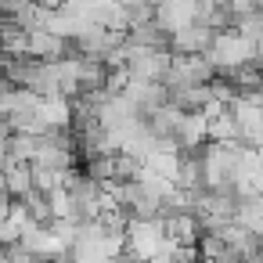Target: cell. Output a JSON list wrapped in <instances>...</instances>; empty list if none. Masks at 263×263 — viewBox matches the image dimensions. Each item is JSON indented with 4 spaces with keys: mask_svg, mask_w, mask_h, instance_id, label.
<instances>
[{
    "mask_svg": "<svg viewBox=\"0 0 263 263\" xmlns=\"http://www.w3.org/2000/svg\"><path fill=\"white\" fill-rule=\"evenodd\" d=\"M126 256H134L137 263H148L155 256H166L173 245L166 241V227L162 220H126Z\"/></svg>",
    "mask_w": 263,
    "mask_h": 263,
    "instance_id": "obj_1",
    "label": "cell"
},
{
    "mask_svg": "<svg viewBox=\"0 0 263 263\" xmlns=\"http://www.w3.org/2000/svg\"><path fill=\"white\" fill-rule=\"evenodd\" d=\"M202 58L213 65L216 76H227V72L249 65V62L256 58V47H252L249 40H241V36L231 29V33H216V36H213V47H209Z\"/></svg>",
    "mask_w": 263,
    "mask_h": 263,
    "instance_id": "obj_2",
    "label": "cell"
},
{
    "mask_svg": "<svg viewBox=\"0 0 263 263\" xmlns=\"http://www.w3.org/2000/svg\"><path fill=\"white\" fill-rule=\"evenodd\" d=\"M213 80H216V72H213V65L202 54H187V58L173 54L162 87H166V94H173V90H187V87H209Z\"/></svg>",
    "mask_w": 263,
    "mask_h": 263,
    "instance_id": "obj_3",
    "label": "cell"
},
{
    "mask_svg": "<svg viewBox=\"0 0 263 263\" xmlns=\"http://www.w3.org/2000/svg\"><path fill=\"white\" fill-rule=\"evenodd\" d=\"M134 47V44H130ZM170 62L173 54L170 51H144V47H134L130 62H126V72L134 80H144V83H162L166 72H170Z\"/></svg>",
    "mask_w": 263,
    "mask_h": 263,
    "instance_id": "obj_4",
    "label": "cell"
},
{
    "mask_svg": "<svg viewBox=\"0 0 263 263\" xmlns=\"http://www.w3.org/2000/svg\"><path fill=\"white\" fill-rule=\"evenodd\" d=\"M69 54H72V44L62 40V36H54V33H47V29L26 36V58H33V62H40V65L62 62V58H69Z\"/></svg>",
    "mask_w": 263,
    "mask_h": 263,
    "instance_id": "obj_5",
    "label": "cell"
},
{
    "mask_svg": "<svg viewBox=\"0 0 263 263\" xmlns=\"http://www.w3.org/2000/svg\"><path fill=\"white\" fill-rule=\"evenodd\" d=\"M152 11H155V26H159L166 36H173V33H180V29L195 26L191 0H162V4H155Z\"/></svg>",
    "mask_w": 263,
    "mask_h": 263,
    "instance_id": "obj_6",
    "label": "cell"
},
{
    "mask_svg": "<svg viewBox=\"0 0 263 263\" xmlns=\"http://www.w3.org/2000/svg\"><path fill=\"white\" fill-rule=\"evenodd\" d=\"M173 141L180 144V155H195L205 141H209V123L202 119V112H184L180 126L173 134Z\"/></svg>",
    "mask_w": 263,
    "mask_h": 263,
    "instance_id": "obj_7",
    "label": "cell"
},
{
    "mask_svg": "<svg viewBox=\"0 0 263 263\" xmlns=\"http://www.w3.org/2000/svg\"><path fill=\"white\" fill-rule=\"evenodd\" d=\"M209 47H213V33L205 26H187V29H180V33L170 36V54H177V58L205 54Z\"/></svg>",
    "mask_w": 263,
    "mask_h": 263,
    "instance_id": "obj_8",
    "label": "cell"
},
{
    "mask_svg": "<svg viewBox=\"0 0 263 263\" xmlns=\"http://www.w3.org/2000/svg\"><path fill=\"white\" fill-rule=\"evenodd\" d=\"M180 116H184V112H177L173 105H162V108H155V112L144 119V126H148L152 137H173L177 126H180Z\"/></svg>",
    "mask_w": 263,
    "mask_h": 263,
    "instance_id": "obj_9",
    "label": "cell"
},
{
    "mask_svg": "<svg viewBox=\"0 0 263 263\" xmlns=\"http://www.w3.org/2000/svg\"><path fill=\"white\" fill-rule=\"evenodd\" d=\"M4 191H8L15 202L26 198V195L33 191V170H29V166H18V162L8 166V170H4Z\"/></svg>",
    "mask_w": 263,
    "mask_h": 263,
    "instance_id": "obj_10",
    "label": "cell"
},
{
    "mask_svg": "<svg viewBox=\"0 0 263 263\" xmlns=\"http://www.w3.org/2000/svg\"><path fill=\"white\" fill-rule=\"evenodd\" d=\"M22 213H26V223H36V227H47L51 223V209H47V198L40 191H29L26 198H18Z\"/></svg>",
    "mask_w": 263,
    "mask_h": 263,
    "instance_id": "obj_11",
    "label": "cell"
},
{
    "mask_svg": "<svg viewBox=\"0 0 263 263\" xmlns=\"http://www.w3.org/2000/svg\"><path fill=\"white\" fill-rule=\"evenodd\" d=\"M33 0H0V18H18Z\"/></svg>",
    "mask_w": 263,
    "mask_h": 263,
    "instance_id": "obj_12",
    "label": "cell"
},
{
    "mask_svg": "<svg viewBox=\"0 0 263 263\" xmlns=\"http://www.w3.org/2000/svg\"><path fill=\"white\" fill-rule=\"evenodd\" d=\"M11 205H15V198H11L8 191H0V220H8V216H11Z\"/></svg>",
    "mask_w": 263,
    "mask_h": 263,
    "instance_id": "obj_13",
    "label": "cell"
},
{
    "mask_svg": "<svg viewBox=\"0 0 263 263\" xmlns=\"http://www.w3.org/2000/svg\"><path fill=\"white\" fill-rule=\"evenodd\" d=\"M36 8H44V11H62V4L65 0H33Z\"/></svg>",
    "mask_w": 263,
    "mask_h": 263,
    "instance_id": "obj_14",
    "label": "cell"
},
{
    "mask_svg": "<svg viewBox=\"0 0 263 263\" xmlns=\"http://www.w3.org/2000/svg\"><path fill=\"white\" fill-rule=\"evenodd\" d=\"M116 4H119L123 11H134V8H144V4H148V0H116Z\"/></svg>",
    "mask_w": 263,
    "mask_h": 263,
    "instance_id": "obj_15",
    "label": "cell"
},
{
    "mask_svg": "<svg viewBox=\"0 0 263 263\" xmlns=\"http://www.w3.org/2000/svg\"><path fill=\"white\" fill-rule=\"evenodd\" d=\"M0 263H8V252H4V249H0Z\"/></svg>",
    "mask_w": 263,
    "mask_h": 263,
    "instance_id": "obj_16",
    "label": "cell"
},
{
    "mask_svg": "<svg viewBox=\"0 0 263 263\" xmlns=\"http://www.w3.org/2000/svg\"><path fill=\"white\" fill-rule=\"evenodd\" d=\"M0 191H4V173H0Z\"/></svg>",
    "mask_w": 263,
    "mask_h": 263,
    "instance_id": "obj_17",
    "label": "cell"
}]
</instances>
